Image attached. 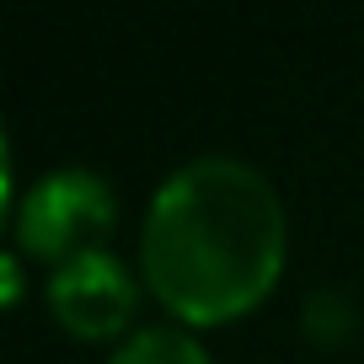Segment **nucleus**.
Returning <instances> with one entry per match:
<instances>
[{"instance_id":"nucleus-1","label":"nucleus","mask_w":364,"mask_h":364,"mask_svg":"<svg viewBox=\"0 0 364 364\" xmlns=\"http://www.w3.org/2000/svg\"><path fill=\"white\" fill-rule=\"evenodd\" d=\"M139 268L182 321L252 311L284 268V204L252 161L193 156L150 193Z\"/></svg>"},{"instance_id":"nucleus-2","label":"nucleus","mask_w":364,"mask_h":364,"mask_svg":"<svg viewBox=\"0 0 364 364\" xmlns=\"http://www.w3.org/2000/svg\"><path fill=\"white\" fill-rule=\"evenodd\" d=\"M118 225V193L102 171L91 166H54L16 198L11 209V230L22 241V252L48 257L59 268L75 252H97L107 247Z\"/></svg>"},{"instance_id":"nucleus-3","label":"nucleus","mask_w":364,"mask_h":364,"mask_svg":"<svg viewBox=\"0 0 364 364\" xmlns=\"http://www.w3.org/2000/svg\"><path fill=\"white\" fill-rule=\"evenodd\" d=\"M139 300V279L118 252H75L48 273V306L75 338H118Z\"/></svg>"},{"instance_id":"nucleus-4","label":"nucleus","mask_w":364,"mask_h":364,"mask_svg":"<svg viewBox=\"0 0 364 364\" xmlns=\"http://www.w3.org/2000/svg\"><path fill=\"white\" fill-rule=\"evenodd\" d=\"M107 364H215V359H209V348L188 327L156 321V327H134L129 332V338L113 348Z\"/></svg>"},{"instance_id":"nucleus-5","label":"nucleus","mask_w":364,"mask_h":364,"mask_svg":"<svg viewBox=\"0 0 364 364\" xmlns=\"http://www.w3.org/2000/svg\"><path fill=\"white\" fill-rule=\"evenodd\" d=\"M22 295V268H16V257H6V300Z\"/></svg>"}]
</instances>
